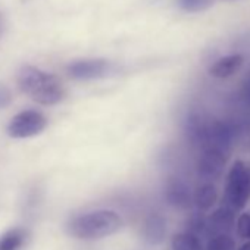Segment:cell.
Wrapping results in <instances>:
<instances>
[{
  "label": "cell",
  "instance_id": "obj_1",
  "mask_svg": "<svg viewBox=\"0 0 250 250\" xmlns=\"http://www.w3.org/2000/svg\"><path fill=\"white\" fill-rule=\"evenodd\" d=\"M17 81L24 94L43 106H53L65 99V87L61 80L37 66H22Z\"/></svg>",
  "mask_w": 250,
  "mask_h": 250
},
{
  "label": "cell",
  "instance_id": "obj_2",
  "mask_svg": "<svg viewBox=\"0 0 250 250\" xmlns=\"http://www.w3.org/2000/svg\"><path fill=\"white\" fill-rule=\"evenodd\" d=\"M122 218L115 210L99 209L74 216L66 224V232L77 240H100L118 232Z\"/></svg>",
  "mask_w": 250,
  "mask_h": 250
},
{
  "label": "cell",
  "instance_id": "obj_3",
  "mask_svg": "<svg viewBox=\"0 0 250 250\" xmlns=\"http://www.w3.org/2000/svg\"><path fill=\"white\" fill-rule=\"evenodd\" d=\"M250 200V164L235 159L225 177L224 206L240 212Z\"/></svg>",
  "mask_w": 250,
  "mask_h": 250
},
{
  "label": "cell",
  "instance_id": "obj_4",
  "mask_svg": "<svg viewBox=\"0 0 250 250\" xmlns=\"http://www.w3.org/2000/svg\"><path fill=\"white\" fill-rule=\"evenodd\" d=\"M47 127V118L39 110H22L8 124L6 133L12 139H30L42 134Z\"/></svg>",
  "mask_w": 250,
  "mask_h": 250
},
{
  "label": "cell",
  "instance_id": "obj_5",
  "mask_svg": "<svg viewBox=\"0 0 250 250\" xmlns=\"http://www.w3.org/2000/svg\"><path fill=\"white\" fill-rule=\"evenodd\" d=\"M113 66L106 59H81L68 65L66 72L71 78L78 81L104 78L112 72Z\"/></svg>",
  "mask_w": 250,
  "mask_h": 250
},
{
  "label": "cell",
  "instance_id": "obj_6",
  "mask_svg": "<svg viewBox=\"0 0 250 250\" xmlns=\"http://www.w3.org/2000/svg\"><path fill=\"white\" fill-rule=\"evenodd\" d=\"M227 155L224 150L219 149H203L197 164H196V171L197 175L205 180V181H213L216 178H219V175L224 172L225 167H227Z\"/></svg>",
  "mask_w": 250,
  "mask_h": 250
},
{
  "label": "cell",
  "instance_id": "obj_7",
  "mask_svg": "<svg viewBox=\"0 0 250 250\" xmlns=\"http://www.w3.org/2000/svg\"><path fill=\"white\" fill-rule=\"evenodd\" d=\"M165 202L178 210H187L193 206V191L186 181L178 177H171L164 188Z\"/></svg>",
  "mask_w": 250,
  "mask_h": 250
},
{
  "label": "cell",
  "instance_id": "obj_8",
  "mask_svg": "<svg viewBox=\"0 0 250 250\" xmlns=\"http://www.w3.org/2000/svg\"><path fill=\"white\" fill-rule=\"evenodd\" d=\"M209 119L210 118L203 113H190L184 122V134L187 140L202 150L206 147Z\"/></svg>",
  "mask_w": 250,
  "mask_h": 250
},
{
  "label": "cell",
  "instance_id": "obj_9",
  "mask_svg": "<svg viewBox=\"0 0 250 250\" xmlns=\"http://www.w3.org/2000/svg\"><path fill=\"white\" fill-rule=\"evenodd\" d=\"M167 232H168V225H167V219L164 215L153 212L145 218L143 225H142V237L147 244L158 246L164 243Z\"/></svg>",
  "mask_w": 250,
  "mask_h": 250
},
{
  "label": "cell",
  "instance_id": "obj_10",
  "mask_svg": "<svg viewBox=\"0 0 250 250\" xmlns=\"http://www.w3.org/2000/svg\"><path fill=\"white\" fill-rule=\"evenodd\" d=\"M235 225V212L227 206L215 209L208 216V231L212 235L216 234H229Z\"/></svg>",
  "mask_w": 250,
  "mask_h": 250
},
{
  "label": "cell",
  "instance_id": "obj_11",
  "mask_svg": "<svg viewBox=\"0 0 250 250\" xmlns=\"http://www.w3.org/2000/svg\"><path fill=\"white\" fill-rule=\"evenodd\" d=\"M244 63V56L240 53H232V55H227L219 58L218 61H215L210 68H209V74L215 78H229L234 74H237L240 71V68Z\"/></svg>",
  "mask_w": 250,
  "mask_h": 250
},
{
  "label": "cell",
  "instance_id": "obj_12",
  "mask_svg": "<svg viewBox=\"0 0 250 250\" xmlns=\"http://www.w3.org/2000/svg\"><path fill=\"white\" fill-rule=\"evenodd\" d=\"M31 232L24 227H14L0 234V250H25L30 244Z\"/></svg>",
  "mask_w": 250,
  "mask_h": 250
},
{
  "label": "cell",
  "instance_id": "obj_13",
  "mask_svg": "<svg viewBox=\"0 0 250 250\" xmlns=\"http://www.w3.org/2000/svg\"><path fill=\"white\" fill-rule=\"evenodd\" d=\"M218 203V190L216 186L210 181H203L197 186L193 193V205L199 212H208Z\"/></svg>",
  "mask_w": 250,
  "mask_h": 250
},
{
  "label": "cell",
  "instance_id": "obj_14",
  "mask_svg": "<svg viewBox=\"0 0 250 250\" xmlns=\"http://www.w3.org/2000/svg\"><path fill=\"white\" fill-rule=\"evenodd\" d=\"M172 250H205L202 240L190 232H178L172 237Z\"/></svg>",
  "mask_w": 250,
  "mask_h": 250
},
{
  "label": "cell",
  "instance_id": "obj_15",
  "mask_svg": "<svg viewBox=\"0 0 250 250\" xmlns=\"http://www.w3.org/2000/svg\"><path fill=\"white\" fill-rule=\"evenodd\" d=\"M186 232L194 234L200 238L203 234H209L208 231V216H205L202 212L190 216L186 222Z\"/></svg>",
  "mask_w": 250,
  "mask_h": 250
},
{
  "label": "cell",
  "instance_id": "obj_16",
  "mask_svg": "<svg viewBox=\"0 0 250 250\" xmlns=\"http://www.w3.org/2000/svg\"><path fill=\"white\" fill-rule=\"evenodd\" d=\"M234 249H235V241L231 238L229 234L212 235L205 246V250H234Z\"/></svg>",
  "mask_w": 250,
  "mask_h": 250
},
{
  "label": "cell",
  "instance_id": "obj_17",
  "mask_svg": "<svg viewBox=\"0 0 250 250\" xmlns=\"http://www.w3.org/2000/svg\"><path fill=\"white\" fill-rule=\"evenodd\" d=\"M213 0H178V6L186 12H200L208 9Z\"/></svg>",
  "mask_w": 250,
  "mask_h": 250
},
{
  "label": "cell",
  "instance_id": "obj_18",
  "mask_svg": "<svg viewBox=\"0 0 250 250\" xmlns=\"http://www.w3.org/2000/svg\"><path fill=\"white\" fill-rule=\"evenodd\" d=\"M235 231L238 237L250 240V212H243L235 221Z\"/></svg>",
  "mask_w": 250,
  "mask_h": 250
},
{
  "label": "cell",
  "instance_id": "obj_19",
  "mask_svg": "<svg viewBox=\"0 0 250 250\" xmlns=\"http://www.w3.org/2000/svg\"><path fill=\"white\" fill-rule=\"evenodd\" d=\"M12 102V91L9 90V87L0 84V110L8 107Z\"/></svg>",
  "mask_w": 250,
  "mask_h": 250
},
{
  "label": "cell",
  "instance_id": "obj_20",
  "mask_svg": "<svg viewBox=\"0 0 250 250\" xmlns=\"http://www.w3.org/2000/svg\"><path fill=\"white\" fill-rule=\"evenodd\" d=\"M238 250H250V240H247L244 244H241V246L238 247Z\"/></svg>",
  "mask_w": 250,
  "mask_h": 250
},
{
  "label": "cell",
  "instance_id": "obj_21",
  "mask_svg": "<svg viewBox=\"0 0 250 250\" xmlns=\"http://www.w3.org/2000/svg\"><path fill=\"white\" fill-rule=\"evenodd\" d=\"M2 25H3V18L0 15V33H2Z\"/></svg>",
  "mask_w": 250,
  "mask_h": 250
}]
</instances>
